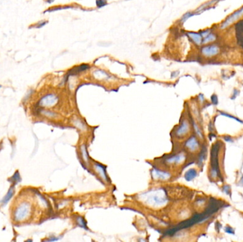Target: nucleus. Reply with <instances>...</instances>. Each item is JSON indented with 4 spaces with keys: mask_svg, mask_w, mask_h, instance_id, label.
<instances>
[{
    "mask_svg": "<svg viewBox=\"0 0 243 242\" xmlns=\"http://www.w3.org/2000/svg\"><path fill=\"white\" fill-rule=\"evenodd\" d=\"M94 168H95L96 172L98 173V175L102 177V178L104 180H107L106 173H105L104 168H103V166L99 165V164H95V165H94Z\"/></svg>",
    "mask_w": 243,
    "mask_h": 242,
    "instance_id": "ddd939ff",
    "label": "nucleus"
},
{
    "mask_svg": "<svg viewBox=\"0 0 243 242\" xmlns=\"http://www.w3.org/2000/svg\"><path fill=\"white\" fill-rule=\"evenodd\" d=\"M140 199L144 204L152 208L163 207L167 202L166 194L162 189H156L145 192L140 196Z\"/></svg>",
    "mask_w": 243,
    "mask_h": 242,
    "instance_id": "f257e3e1",
    "label": "nucleus"
},
{
    "mask_svg": "<svg viewBox=\"0 0 243 242\" xmlns=\"http://www.w3.org/2000/svg\"><path fill=\"white\" fill-rule=\"evenodd\" d=\"M189 130H190L189 123L188 122V121L184 120V122H182V124H181V126L178 127V129H177L176 134L177 137H184V136L186 135V134H188Z\"/></svg>",
    "mask_w": 243,
    "mask_h": 242,
    "instance_id": "0eeeda50",
    "label": "nucleus"
},
{
    "mask_svg": "<svg viewBox=\"0 0 243 242\" xmlns=\"http://www.w3.org/2000/svg\"><path fill=\"white\" fill-rule=\"evenodd\" d=\"M220 51V48L216 45H210L203 47L201 48V53L206 57H213L218 54Z\"/></svg>",
    "mask_w": 243,
    "mask_h": 242,
    "instance_id": "39448f33",
    "label": "nucleus"
},
{
    "mask_svg": "<svg viewBox=\"0 0 243 242\" xmlns=\"http://www.w3.org/2000/svg\"><path fill=\"white\" fill-rule=\"evenodd\" d=\"M223 192H225L226 194H228V192L230 191V188L228 185H225V186L223 187Z\"/></svg>",
    "mask_w": 243,
    "mask_h": 242,
    "instance_id": "393cba45",
    "label": "nucleus"
},
{
    "mask_svg": "<svg viewBox=\"0 0 243 242\" xmlns=\"http://www.w3.org/2000/svg\"><path fill=\"white\" fill-rule=\"evenodd\" d=\"M152 174L154 179L156 180H166L171 177L170 173L163 171H159L157 169H154Z\"/></svg>",
    "mask_w": 243,
    "mask_h": 242,
    "instance_id": "423d86ee",
    "label": "nucleus"
},
{
    "mask_svg": "<svg viewBox=\"0 0 243 242\" xmlns=\"http://www.w3.org/2000/svg\"><path fill=\"white\" fill-rule=\"evenodd\" d=\"M186 146L188 150L192 151H196L199 148V143L198 141H197V139H195V137H191V139H189L186 141Z\"/></svg>",
    "mask_w": 243,
    "mask_h": 242,
    "instance_id": "1a4fd4ad",
    "label": "nucleus"
},
{
    "mask_svg": "<svg viewBox=\"0 0 243 242\" xmlns=\"http://www.w3.org/2000/svg\"><path fill=\"white\" fill-rule=\"evenodd\" d=\"M1 85H0V88H1Z\"/></svg>",
    "mask_w": 243,
    "mask_h": 242,
    "instance_id": "bb28decb",
    "label": "nucleus"
},
{
    "mask_svg": "<svg viewBox=\"0 0 243 242\" xmlns=\"http://www.w3.org/2000/svg\"><path fill=\"white\" fill-rule=\"evenodd\" d=\"M58 97L54 94H48L43 97L39 102V107H52L57 104Z\"/></svg>",
    "mask_w": 243,
    "mask_h": 242,
    "instance_id": "7ed1b4c3",
    "label": "nucleus"
},
{
    "mask_svg": "<svg viewBox=\"0 0 243 242\" xmlns=\"http://www.w3.org/2000/svg\"><path fill=\"white\" fill-rule=\"evenodd\" d=\"M242 15H243V7L226 19L225 22H224L222 24V25L220 26V29H225V28L228 27L229 26L232 25V24H234L236 21L238 20Z\"/></svg>",
    "mask_w": 243,
    "mask_h": 242,
    "instance_id": "20e7f679",
    "label": "nucleus"
},
{
    "mask_svg": "<svg viewBox=\"0 0 243 242\" xmlns=\"http://www.w3.org/2000/svg\"><path fill=\"white\" fill-rule=\"evenodd\" d=\"M11 180H12V182L14 183V184H16V183L19 182L21 180V177L19 172H16V173H15L14 175L12 176V179H11Z\"/></svg>",
    "mask_w": 243,
    "mask_h": 242,
    "instance_id": "a211bd4d",
    "label": "nucleus"
},
{
    "mask_svg": "<svg viewBox=\"0 0 243 242\" xmlns=\"http://www.w3.org/2000/svg\"><path fill=\"white\" fill-rule=\"evenodd\" d=\"M211 33V31H210V29H207V30H205V31H201V36H202V37H203V38H205V37H206L207 36H208L209 33Z\"/></svg>",
    "mask_w": 243,
    "mask_h": 242,
    "instance_id": "4be33fe9",
    "label": "nucleus"
},
{
    "mask_svg": "<svg viewBox=\"0 0 243 242\" xmlns=\"http://www.w3.org/2000/svg\"><path fill=\"white\" fill-rule=\"evenodd\" d=\"M216 40V36H215V34H213V33H209V34L206 37L203 38L202 44H207V43H211V42H213V41H214Z\"/></svg>",
    "mask_w": 243,
    "mask_h": 242,
    "instance_id": "dca6fc26",
    "label": "nucleus"
},
{
    "mask_svg": "<svg viewBox=\"0 0 243 242\" xmlns=\"http://www.w3.org/2000/svg\"><path fill=\"white\" fill-rule=\"evenodd\" d=\"M211 100H212L213 103V105H217V104H218V98H217V96H216V94H213V95L212 96Z\"/></svg>",
    "mask_w": 243,
    "mask_h": 242,
    "instance_id": "b1692460",
    "label": "nucleus"
},
{
    "mask_svg": "<svg viewBox=\"0 0 243 242\" xmlns=\"http://www.w3.org/2000/svg\"><path fill=\"white\" fill-rule=\"evenodd\" d=\"M90 66L88 65V64H82V65H80L77 67L73 68L69 71V75H75L76 74H78V73H82V72L88 71V69H90Z\"/></svg>",
    "mask_w": 243,
    "mask_h": 242,
    "instance_id": "9d476101",
    "label": "nucleus"
},
{
    "mask_svg": "<svg viewBox=\"0 0 243 242\" xmlns=\"http://www.w3.org/2000/svg\"><path fill=\"white\" fill-rule=\"evenodd\" d=\"M93 74L94 77L97 80H107L110 77V75L105 73V71H101V70H96L93 72Z\"/></svg>",
    "mask_w": 243,
    "mask_h": 242,
    "instance_id": "f8f14e48",
    "label": "nucleus"
},
{
    "mask_svg": "<svg viewBox=\"0 0 243 242\" xmlns=\"http://www.w3.org/2000/svg\"><path fill=\"white\" fill-rule=\"evenodd\" d=\"M74 124H75V126H77V127L78 128H80V129H81V130H83V129H85V125L83 124H82V122H80V120H75V121H74Z\"/></svg>",
    "mask_w": 243,
    "mask_h": 242,
    "instance_id": "aec40b11",
    "label": "nucleus"
},
{
    "mask_svg": "<svg viewBox=\"0 0 243 242\" xmlns=\"http://www.w3.org/2000/svg\"><path fill=\"white\" fill-rule=\"evenodd\" d=\"M107 4V0H96V6L98 8H103Z\"/></svg>",
    "mask_w": 243,
    "mask_h": 242,
    "instance_id": "6ab92c4d",
    "label": "nucleus"
},
{
    "mask_svg": "<svg viewBox=\"0 0 243 242\" xmlns=\"http://www.w3.org/2000/svg\"><path fill=\"white\" fill-rule=\"evenodd\" d=\"M225 232H227V233H228V234H234V229L229 226H226V227L225 228Z\"/></svg>",
    "mask_w": 243,
    "mask_h": 242,
    "instance_id": "5701e85b",
    "label": "nucleus"
},
{
    "mask_svg": "<svg viewBox=\"0 0 243 242\" xmlns=\"http://www.w3.org/2000/svg\"><path fill=\"white\" fill-rule=\"evenodd\" d=\"M31 212V206L30 203L27 202H21L17 206L14 212V219L16 222H22V221L28 219Z\"/></svg>",
    "mask_w": 243,
    "mask_h": 242,
    "instance_id": "f03ea898",
    "label": "nucleus"
},
{
    "mask_svg": "<svg viewBox=\"0 0 243 242\" xmlns=\"http://www.w3.org/2000/svg\"><path fill=\"white\" fill-rule=\"evenodd\" d=\"M80 153L81 156H82V158L86 163H88V155L87 153V150H86V147L85 145H82L80 147Z\"/></svg>",
    "mask_w": 243,
    "mask_h": 242,
    "instance_id": "f3484780",
    "label": "nucleus"
},
{
    "mask_svg": "<svg viewBox=\"0 0 243 242\" xmlns=\"http://www.w3.org/2000/svg\"><path fill=\"white\" fill-rule=\"evenodd\" d=\"M184 160H185V156L184 154H180L174 156L170 157L166 160V162L170 164H178L181 163Z\"/></svg>",
    "mask_w": 243,
    "mask_h": 242,
    "instance_id": "9b49d317",
    "label": "nucleus"
},
{
    "mask_svg": "<svg viewBox=\"0 0 243 242\" xmlns=\"http://www.w3.org/2000/svg\"><path fill=\"white\" fill-rule=\"evenodd\" d=\"M197 175V172L195 169H190L186 173L185 175V178L186 179V180L190 181L191 180H193V178H195V177Z\"/></svg>",
    "mask_w": 243,
    "mask_h": 242,
    "instance_id": "2eb2a0df",
    "label": "nucleus"
},
{
    "mask_svg": "<svg viewBox=\"0 0 243 242\" xmlns=\"http://www.w3.org/2000/svg\"><path fill=\"white\" fill-rule=\"evenodd\" d=\"M193 13H191V12H188V13H186V14H185L184 15V16H182L181 19V22L184 23V22H185L187 20L188 18H190L191 16H193Z\"/></svg>",
    "mask_w": 243,
    "mask_h": 242,
    "instance_id": "412c9836",
    "label": "nucleus"
},
{
    "mask_svg": "<svg viewBox=\"0 0 243 242\" xmlns=\"http://www.w3.org/2000/svg\"><path fill=\"white\" fill-rule=\"evenodd\" d=\"M14 193V185H13L12 188L9 189V192H7V195L3 198L2 200H1V203H2L3 205H6V204L7 203V202H9V200L12 197Z\"/></svg>",
    "mask_w": 243,
    "mask_h": 242,
    "instance_id": "4468645a",
    "label": "nucleus"
},
{
    "mask_svg": "<svg viewBox=\"0 0 243 242\" xmlns=\"http://www.w3.org/2000/svg\"><path fill=\"white\" fill-rule=\"evenodd\" d=\"M240 184L243 186V176L242 177V178L240 179Z\"/></svg>",
    "mask_w": 243,
    "mask_h": 242,
    "instance_id": "a878e982",
    "label": "nucleus"
},
{
    "mask_svg": "<svg viewBox=\"0 0 243 242\" xmlns=\"http://www.w3.org/2000/svg\"><path fill=\"white\" fill-rule=\"evenodd\" d=\"M187 36L197 46H201L202 44L203 37L201 33H195V32H188Z\"/></svg>",
    "mask_w": 243,
    "mask_h": 242,
    "instance_id": "6e6552de",
    "label": "nucleus"
}]
</instances>
